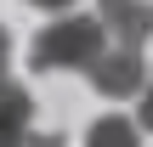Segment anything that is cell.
Segmentation results:
<instances>
[{"mask_svg":"<svg viewBox=\"0 0 153 147\" xmlns=\"http://www.w3.org/2000/svg\"><path fill=\"white\" fill-rule=\"evenodd\" d=\"M102 51H108V34H102L97 17H57L51 28L34 34L28 62H34V74H68V68L85 74Z\"/></svg>","mask_w":153,"mask_h":147,"instance_id":"1","label":"cell"},{"mask_svg":"<svg viewBox=\"0 0 153 147\" xmlns=\"http://www.w3.org/2000/svg\"><path fill=\"white\" fill-rule=\"evenodd\" d=\"M85 79H91V91H102V96H142L148 68H142V51H131V45H108V51L85 68Z\"/></svg>","mask_w":153,"mask_h":147,"instance_id":"2","label":"cell"},{"mask_svg":"<svg viewBox=\"0 0 153 147\" xmlns=\"http://www.w3.org/2000/svg\"><path fill=\"white\" fill-rule=\"evenodd\" d=\"M97 23L114 45H131V51H142L153 40V6L148 0H97Z\"/></svg>","mask_w":153,"mask_h":147,"instance_id":"3","label":"cell"},{"mask_svg":"<svg viewBox=\"0 0 153 147\" xmlns=\"http://www.w3.org/2000/svg\"><path fill=\"white\" fill-rule=\"evenodd\" d=\"M34 130V96L11 79H0V147H23V136Z\"/></svg>","mask_w":153,"mask_h":147,"instance_id":"4","label":"cell"},{"mask_svg":"<svg viewBox=\"0 0 153 147\" xmlns=\"http://www.w3.org/2000/svg\"><path fill=\"white\" fill-rule=\"evenodd\" d=\"M85 147H142V125L108 113V119H97V125L85 130Z\"/></svg>","mask_w":153,"mask_h":147,"instance_id":"5","label":"cell"},{"mask_svg":"<svg viewBox=\"0 0 153 147\" xmlns=\"http://www.w3.org/2000/svg\"><path fill=\"white\" fill-rule=\"evenodd\" d=\"M142 130H148V136H153V79H148V85H142Z\"/></svg>","mask_w":153,"mask_h":147,"instance_id":"6","label":"cell"},{"mask_svg":"<svg viewBox=\"0 0 153 147\" xmlns=\"http://www.w3.org/2000/svg\"><path fill=\"white\" fill-rule=\"evenodd\" d=\"M6 57H11V40H6V28H0V79H6Z\"/></svg>","mask_w":153,"mask_h":147,"instance_id":"7","label":"cell"},{"mask_svg":"<svg viewBox=\"0 0 153 147\" xmlns=\"http://www.w3.org/2000/svg\"><path fill=\"white\" fill-rule=\"evenodd\" d=\"M28 6H45V11H62V6H74V0H28Z\"/></svg>","mask_w":153,"mask_h":147,"instance_id":"8","label":"cell"}]
</instances>
